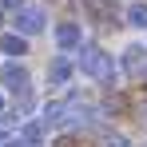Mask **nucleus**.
I'll return each instance as SVG.
<instances>
[{"label": "nucleus", "instance_id": "nucleus-1", "mask_svg": "<svg viewBox=\"0 0 147 147\" xmlns=\"http://www.w3.org/2000/svg\"><path fill=\"white\" fill-rule=\"evenodd\" d=\"M80 72L99 80V84H107L111 76H115V60L107 56L103 48H80Z\"/></svg>", "mask_w": 147, "mask_h": 147}, {"label": "nucleus", "instance_id": "nucleus-2", "mask_svg": "<svg viewBox=\"0 0 147 147\" xmlns=\"http://www.w3.org/2000/svg\"><path fill=\"white\" fill-rule=\"evenodd\" d=\"M48 24V12L40 8V4H20L16 8V32L20 36H40Z\"/></svg>", "mask_w": 147, "mask_h": 147}, {"label": "nucleus", "instance_id": "nucleus-3", "mask_svg": "<svg viewBox=\"0 0 147 147\" xmlns=\"http://www.w3.org/2000/svg\"><path fill=\"white\" fill-rule=\"evenodd\" d=\"M0 80H4V88H8V92L28 96V68L20 64V60H8V64L0 68Z\"/></svg>", "mask_w": 147, "mask_h": 147}, {"label": "nucleus", "instance_id": "nucleus-4", "mask_svg": "<svg viewBox=\"0 0 147 147\" xmlns=\"http://www.w3.org/2000/svg\"><path fill=\"white\" fill-rule=\"evenodd\" d=\"M123 72L135 76V80H143V76H147V48H143V44L123 48Z\"/></svg>", "mask_w": 147, "mask_h": 147}, {"label": "nucleus", "instance_id": "nucleus-5", "mask_svg": "<svg viewBox=\"0 0 147 147\" xmlns=\"http://www.w3.org/2000/svg\"><path fill=\"white\" fill-rule=\"evenodd\" d=\"M80 24H72V20H64V24H56V44H60V52H72L80 48Z\"/></svg>", "mask_w": 147, "mask_h": 147}, {"label": "nucleus", "instance_id": "nucleus-6", "mask_svg": "<svg viewBox=\"0 0 147 147\" xmlns=\"http://www.w3.org/2000/svg\"><path fill=\"white\" fill-rule=\"evenodd\" d=\"M0 52L8 56V60H20L28 52V40L20 36V32H0Z\"/></svg>", "mask_w": 147, "mask_h": 147}, {"label": "nucleus", "instance_id": "nucleus-7", "mask_svg": "<svg viewBox=\"0 0 147 147\" xmlns=\"http://www.w3.org/2000/svg\"><path fill=\"white\" fill-rule=\"evenodd\" d=\"M72 60H68V56H56V60H52L48 64V80L52 84H68V80H72Z\"/></svg>", "mask_w": 147, "mask_h": 147}, {"label": "nucleus", "instance_id": "nucleus-8", "mask_svg": "<svg viewBox=\"0 0 147 147\" xmlns=\"http://www.w3.org/2000/svg\"><path fill=\"white\" fill-rule=\"evenodd\" d=\"M84 8H88L92 16H99V24H111V20H115V4H111V0H84Z\"/></svg>", "mask_w": 147, "mask_h": 147}, {"label": "nucleus", "instance_id": "nucleus-9", "mask_svg": "<svg viewBox=\"0 0 147 147\" xmlns=\"http://www.w3.org/2000/svg\"><path fill=\"white\" fill-rule=\"evenodd\" d=\"M127 24L131 28H147V4H131L127 8Z\"/></svg>", "mask_w": 147, "mask_h": 147}, {"label": "nucleus", "instance_id": "nucleus-10", "mask_svg": "<svg viewBox=\"0 0 147 147\" xmlns=\"http://www.w3.org/2000/svg\"><path fill=\"white\" fill-rule=\"evenodd\" d=\"M103 147H131V143H127L123 135H107V139H103Z\"/></svg>", "mask_w": 147, "mask_h": 147}, {"label": "nucleus", "instance_id": "nucleus-11", "mask_svg": "<svg viewBox=\"0 0 147 147\" xmlns=\"http://www.w3.org/2000/svg\"><path fill=\"white\" fill-rule=\"evenodd\" d=\"M16 147H44L40 139H24V143H16Z\"/></svg>", "mask_w": 147, "mask_h": 147}, {"label": "nucleus", "instance_id": "nucleus-12", "mask_svg": "<svg viewBox=\"0 0 147 147\" xmlns=\"http://www.w3.org/2000/svg\"><path fill=\"white\" fill-rule=\"evenodd\" d=\"M4 4H8V8H20V0H4Z\"/></svg>", "mask_w": 147, "mask_h": 147}, {"label": "nucleus", "instance_id": "nucleus-13", "mask_svg": "<svg viewBox=\"0 0 147 147\" xmlns=\"http://www.w3.org/2000/svg\"><path fill=\"white\" fill-rule=\"evenodd\" d=\"M139 115H143V123H147V103H143V111H139Z\"/></svg>", "mask_w": 147, "mask_h": 147}, {"label": "nucleus", "instance_id": "nucleus-14", "mask_svg": "<svg viewBox=\"0 0 147 147\" xmlns=\"http://www.w3.org/2000/svg\"><path fill=\"white\" fill-rule=\"evenodd\" d=\"M0 111H4V96H0Z\"/></svg>", "mask_w": 147, "mask_h": 147}]
</instances>
